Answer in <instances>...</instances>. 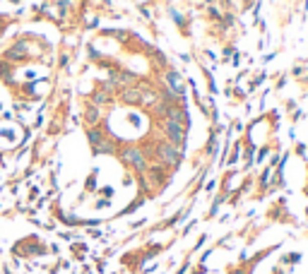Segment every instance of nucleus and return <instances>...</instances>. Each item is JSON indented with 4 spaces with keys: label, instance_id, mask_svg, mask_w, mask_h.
Here are the masks:
<instances>
[{
    "label": "nucleus",
    "instance_id": "nucleus-8",
    "mask_svg": "<svg viewBox=\"0 0 308 274\" xmlns=\"http://www.w3.org/2000/svg\"><path fill=\"white\" fill-rule=\"evenodd\" d=\"M92 101H94V104H97V106H101V104H104V101H106V94H101V92H97V94H94V97H92Z\"/></svg>",
    "mask_w": 308,
    "mask_h": 274
},
{
    "label": "nucleus",
    "instance_id": "nucleus-7",
    "mask_svg": "<svg viewBox=\"0 0 308 274\" xmlns=\"http://www.w3.org/2000/svg\"><path fill=\"white\" fill-rule=\"evenodd\" d=\"M20 53H24V44H17V46H15V48H12V51H10V55H12V58H22V55H20Z\"/></svg>",
    "mask_w": 308,
    "mask_h": 274
},
{
    "label": "nucleus",
    "instance_id": "nucleus-1",
    "mask_svg": "<svg viewBox=\"0 0 308 274\" xmlns=\"http://www.w3.org/2000/svg\"><path fill=\"white\" fill-rule=\"evenodd\" d=\"M157 159H159L164 166H178L181 164V159H183V149H181V144L164 142V144L157 147Z\"/></svg>",
    "mask_w": 308,
    "mask_h": 274
},
{
    "label": "nucleus",
    "instance_id": "nucleus-6",
    "mask_svg": "<svg viewBox=\"0 0 308 274\" xmlns=\"http://www.w3.org/2000/svg\"><path fill=\"white\" fill-rule=\"evenodd\" d=\"M85 118H87V123H89V125H97V123L101 121V113H99V109H97V106H89V109H87V113H85Z\"/></svg>",
    "mask_w": 308,
    "mask_h": 274
},
{
    "label": "nucleus",
    "instance_id": "nucleus-2",
    "mask_svg": "<svg viewBox=\"0 0 308 274\" xmlns=\"http://www.w3.org/2000/svg\"><path fill=\"white\" fill-rule=\"evenodd\" d=\"M121 159L128 166H132L135 171H140V173L147 171V159H144V152H140V149H125L121 154Z\"/></svg>",
    "mask_w": 308,
    "mask_h": 274
},
{
    "label": "nucleus",
    "instance_id": "nucleus-3",
    "mask_svg": "<svg viewBox=\"0 0 308 274\" xmlns=\"http://www.w3.org/2000/svg\"><path fill=\"white\" fill-rule=\"evenodd\" d=\"M164 135L169 137V142L183 144V140H186V128H183V123L164 121Z\"/></svg>",
    "mask_w": 308,
    "mask_h": 274
},
{
    "label": "nucleus",
    "instance_id": "nucleus-5",
    "mask_svg": "<svg viewBox=\"0 0 308 274\" xmlns=\"http://www.w3.org/2000/svg\"><path fill=\"white\" fill-rule=\"evenodd\" d=\"M121 97L125 104H140V92L137 89H123Z\"/></svg>",
    "mask_w": 308,
    "mask_h": 274
},
{
    "label": "nucleus",
    "instance_id": "nucleus-9",
    "mask_svg": "<svg viewBox=\"0 0 308 274\" xmlns=\"http://www.w3.org/2000/svg\"><path fill=\"white\" fill-rule=\"evenodd\" d=\"M231 274H248V272H246V269H234Z\"/></svg>",
    "mask_w": 308,
    "mask_h": 274
},
{
    "label": "nucleus",
    "instance_id": "nucleus-10",
    "mask_svg": "<svg viewBox=\"0 0 308 274\" xmlns=\"http://www.w3.org/2000/svg\"><path fill=\"white\" fill-rule=\"evenodd\" d=\"M306 193H308V190H306Z\"/></svg>",
    "mask_w": 308,
    "mask_h": 274
},
{
    "label": "nucleus",
    "instance_id": "nucleus-4",
    "mask_svg": "<svg viewBox=\"0 0 308 274\" xmlns=\"http://www.w3.org/2000/svg\"><path fill=\"white\" fill-rule=\"evenodd\" d=\"M104 137H106V135H104L101 130H97V128H92V130L87 132V140L92 142V149H94V147H99V144L104 142Z\"/></svg>",
    "mask_w": 308,
    "mask_h": 274
}]
</instances>
